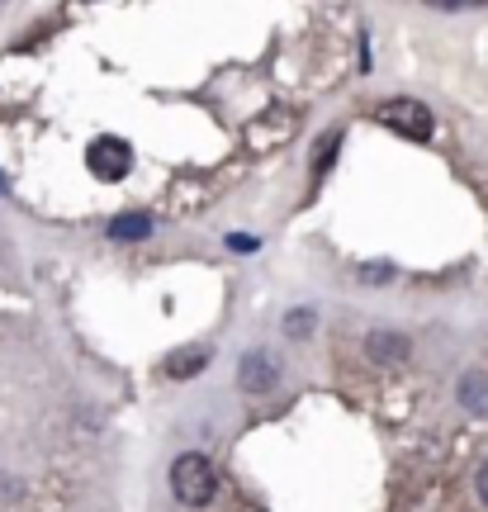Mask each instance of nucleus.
I'll list each match as a JSON object with an SVG mask.
<instances>
[{"instance_id": "9d476101", "label": "nucleus", "mask_w": 488, "mask_h": 512, "mask_svg": "<svg viewBox=\"0 0 488 512\" xmlns=\"http://www.w3.org/2000/svg\"><path fill=\"white\" fill-rule=\"evenodd\" d=\"M313 323H318V313H313V309H290V318H285V332H290L294 342H299V337H308V332H313Z\"/></svg>"}, {"instance_id": "6e6552de", "label": "nucleus", "mask_w": 488, "mask_h": 512, "mask_svg": "<svg viewBox=\"0 0 488 512\" xmlns=\"http://www.w3.org/2000/svg\"><path fill=\"white\" fill-rule=\"evenodd\" d=\"M460 403H465L470 413H488V375H479V370L465 375V380H460Z\"/></svg>"}, {"instance_id": "1a4fd4ad", "label": "nucleus", "mask_w": 488, "mask_h": 512, "mask_svg": "<svg viewBox=\"0 0 488 512\" xmlns=\"http://www.w3.org/2000/svg\"><path fill=\"white\" fill-rule=\"evenodd\" d=\"M337 143H342V133L332 128V133L323 138V147H318V157H313V181H323L327 176V166H332V157H337Z\"/></svg>"}, {"instance_id": "9b49d317", "label": "nucleus", "mask_w": 488, "mask_h": 512, "mask_svg": "<svg viewBox=\"0 0 488 512\" xmlns=\"http://www.w3.org/2000/svg\"><path fill=\"white\" fill-rule=\"evenodd\" d=\"M361 280L365 285H389V280H394V266H389V261H370V266H361Z\"/></svg>"}, {"instance_id": "f257e3e1", "label": "nucleus", "mask_w": 488, "mask_h": 512, "mask_svg": "<svg viewBox=\"0 0 488 512\" xmlns=\"http://www.w3.org/2000/svg\"><path fill=\"white\" fill-rule=\"evenodd\" d=\"M218 489V470L209 456H199V451H185V456H176V465H171V494L181 498L185 508H204L209 498H214Z\"/></svg>"}, {"instance_id": "39448f33", "label": "nucleus", "mask_w": 488, "mask_h": 512, "mask_svg": "<svg viewBox=\"0 0 488 512\" xmlns=\"http://www.w3.org/2000/svg\"><path fill=\"white\" fill-rule=\"evenodd\" d=\"M408 337L403 332H370L365 337V356L375 361V366H398V361H408Z\"/></svg>"}, {"instance_id": "423d86ee", "label": "nucleus", "mask_w": 488, "mask_h": 512, "mask_svg": "<svg viewBox=\"0 0 488 512\" xmlns=\"http://www.w3.org/2000/svg\"><path fill=\"white\" fill-rule=\"evenodd\" d=\"M204 366H209V347H181L162 361V375L166 380H190V375H199Z\"/></svg>"}, {"instance_id": "ddd939ff", "label": "nucleus", "mask_w": 488, "mask_h": 512, "mask_svg": "<svg viewBox=\"0 0 488 512\" xmlns=\"http://www.w3.org/2000/svg\"><path fill=\"white\" fill-rule=\"evenodd\" d=\"M479 498H484V508H488V460H484V470H479Z\"/></svg>"}, {"instance_id": "20e7f679", "label": "nucleus", "mask_w": 488, "mask_h": 512, "mask_svg": "<svg viewBox=\"0 0 488 512\" xmlns=\"http://www.w3.org/2000/svg\"><path fill=\"white\" fill-rule=\"evenodd\" d=\"M237 384H242V394H271L280 384V361L271 351H247L237 366Z\"/></svg>"}, {"instance_id": "7ed1b4c3", "label": "nucleus", "mask_w": 488, "mask_h": 512, "mask_svg": "<svg viewBox=\"0 0 488 512\" xmlns=\"http://www.w3.org/2000/svg\"><path fill=\"white\" fill-rule=\"evenodd\" d=\"M86 166H91L100 181H124L128 166H133V147L124 138H95L91 152H86Z\"/></svg>"}, {"instance_id": "0eeeda50", "label": "nucleus", "mask_w": 488, "mask_h": 512, "mask_svg": "<svg viewBox=\"0 0 488 512\" xmlns=\"http://www.w3.org/2000/svg\"><path fill=\"white\" fill-rule=\"evenodd\" d=\"M109 238L114 242H143V238H152V219H147V214H119V219L109 223Z\"/></svg>"}, {"instance_id": "f8f14e48", "label": "nucleus", "mask_w": 488, "mask_h": 512, "mask_svg": "<svg viewBox=\"0 0 488 512\" xmlns=\"http://www.w3.org/2000/svg\"><path fill=\"white\" fill-rule=\"evenodd\" d=\"M228 247H233V252H256V238H247V233H233V238H228Z\"/></svg>"}, {"instance_id": "f03ea898", "label": "nucleus", "mask_w": 488, "mask_h": 512, "mask_svg": "<svg viewBox=\"0 0 488 512\" xmlns=\"http://www.w3.org/2000/svg\"><path fill=\"white\" fill-rule=\"evenodd\" d=\"M375 119H380L384 128L403 133V138H413V143H427V138L436 133V119H432V110H427L422 100H389V105L375 110Z\"/></svg>"}]
</instances>
